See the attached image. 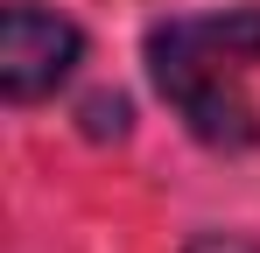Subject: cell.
<instances>
[{
    "label": "cell",
    "instance_id": "6da1fadb",
    "mask_svg": "<svg viewBox=\"0 0 260 253\" xmlns=\"http://www.w3.org/2000/svg\"><path fill=\"white\" fill-rule=\"evenodd\" d=\"M260 64V0L211 7V14H169L148 28V78L176 106L204 148H253L260 120L246 99V71Z\"/></svg>",
    "mask_w": 260,
    "mask_h": 253
},
{
    "label": "cell",
    "instance_id": "3957f363",
    "mask_svg": "<svg viewBox=\"0 0 260 253\" xmlns=\"http://www.w3.org/2000/svg\"><path fill=\"white\" fill-rule=\"evenodd\" d=\"M85 134H91V141H106V134L120 141V134H127V99H120V91H113V99H106V91L85 99Z\"/></svg>",
    "mask_w": 260,
    "mask_h": 253
},
{
    "label": "cell",
    "instance_id": "7a4b0ae2",
    "mask_svg": "<svg viewBox=\"0 0 260 253\" xmlns=\"http://www.w3.org/2000/svg\"><path fill=\"white\" fill-rule=\"evenodd\" d=\"M78 56H85L78 21L49 14L36 0H7V14H0V91H7L14 106L49 99L56 84L78 71Z\"/></svg>",
    "mask_w": 260,
    "mask_h": 253
},
{
    "label": "cell",
    "instance_id": "277c9868",
    "mask_svg": "<svg viewBox=\"0 0 260 253\" xmlns=\"http://www.w3.org/2000/svg\"><path fill=\"white\" fill-rule=\"evenodd\" d=\"M183 253H260V246H253V239H232V232H197Z\"/></svg>",
    "mask_w": 260,
    "mask_h": 253
}]
</instances>
